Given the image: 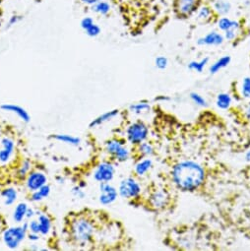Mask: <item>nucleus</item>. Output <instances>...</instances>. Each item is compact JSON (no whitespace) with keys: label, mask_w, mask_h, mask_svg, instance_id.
<instances>
[{"label":"nucleus","mask_w":250,"mask_h":251,"mask_svg":"<svg viewBox=\"0 0 250 251\" xmlns=\"http://www.w3.org/2000/svg\"><path fill=\"white\" fill-rule=\"evenodd\" d=\"M115 163L111 160H104L96 165L92 176L98 182H111L115 176Z\"/></svg>","instance_id":"nucleus-8"},{"label":"nucleus","mask_w":250,"mask_h":251,"mask_svg":"<svg viewBox=\"0 0 250 251\" xmlns=\"http://www.w3.org/2000/svg\"><path fill=\"white\" fill-rule=\"evenodd\" d=\"M189 97H190L191 100L196 105H198V106H206L207 105V100L200 94H198L196 92H192V93H190Z\"/></svg>","instance_id":"nucleus-33"},{"label":"nucleus","mask_w":250,"mask_h":251,"mask_svg":"<svg viewBox=\"0 0 250 251\" xmlns=\"http://www.w3.org/2000/svg\"><path fill=\"white\" fill-rule=\"evenodd\" d=\"M41 237H42V235L40 233H36V232H30L29 231L28 234H27V239L29 241L33 242V243H36V242L40 241Z\"/></svg>","instance_id":"nucleus-38"},{"label":"nucleus","mask_w":250,"mask_h":251,"mask_svg":"<svg viewBox=\"0 0 250 251\" xmlns=\"http://www.w3.org/2000/svg\"><path fill=\"white\" fill-rule=\"evenodd\" d=\"M28 232V222L26 220L22 224H16V226L5 228L2 232V241L8 249H18L27 239Z\"/></svg>","instance_id":"nucleus-4"},{"label":"nucleus","mask_w":250,"mask_h":251,"mask_svg":"<svg viewBox=\"0 0 250 251\" xmlns=\"http://www.w3.org/2000/svg\"><path fill=\"white\" fill-rule=\"evenodd\" d=\"M245 116L247 119H250V104L245 109Z\"/></svg>","instance_id":"nucleus-44"},{"label":"nucleus","mask_w":250,"mask_h":251,"mask_svg":"<svg viewBox=\"0 0 250 251\" xmlns=\"http://www.w3.org/2000/svg\"><path fill=\"white\" fill-rule=\"evenodd\" d=\"M240 95L243 99L250 100V77H246L243 79Z\"/></svg>","instance_id":"nucleus-31"},{"label":"nucleus","mask_w":250,"mask_h":251,"mask_svg":"<svg viewBox=\"0 0 250 251\" xmlns=\"http://www.w3.org/2000/svg\"><path fill=\"white\" fill-rule=\"evenodd\" d=\"M92 10L100 15H107L110 11V5L109 3L104 1V0H101V1L92 6Z\"/></svg>","instance_id":"nucleus-29"},{"label":"nucleus","mask_w":250,"mask_h":251,"mask_svg":"<svg viewBox=\"0 0 250 251\" xmlns=\"http://www.w3.org/2000/svg\"><path fill=\"white\" fill-rule=\"evenodd\" d=\"M69 236L78 246H88L92 244L96 237L97 227L92 218L87 215H77L71 219L68 227Z\"/></svg>","instance_id":"nucleus-2"},{"label":"nucleus","mask_w":250,"mask_h":251,"mask_svg":"<svg viewBox=\"0 0 250 251\" xmlns=\"http://www.w3.org/2000/svg\"><path fill=\"white\" fill-rule=\"evenodd\" d=\"M56 181H57V183H59V184H63V183L65 182V178H64L62 176H58L56 177Z\"/></svg>","instance_id":"nucleus-43"},{"label":"nucleus","mask_w":250,"mask_h":251,"mask_svg":"<svg viewBox=\"0 0 250 251\" xmlns=\"http://www.w3.org/2000/svg\"><path fill=\"white\" fill-rule=\"evenodd\" d=\"M49 138L60 144L68 145L71 147H80L82 143L81 138L71 134H66V133H54V134H51Z\"/></svg>","instance_id":"nucleus-17"},{"label":"nucleus","mask_w":250,"mask_h":251,"mask_svg":"<svg viewBox=\"0 0 250 251\" xmlns=\"http://www.w3.org/2000/svg\"><path fill=\"white\" fill-rule=\"evenodd\" d=\"M225 37L218 33V32H211L207 34L206 36L202 37L201 39L198 40V45L200 46H210V47H215V46H220L224 43Z\"/></svg>","instance_id":"nucleus-21"},{"label":"nucleus","mask_w":250,"mask_h":251,"mask_svg":"<svg viewBox=\"0 0 250 251\" xmlns=\"http://www.w3.org/2000/svg\"><path fill=\"white\" fill-rule=\"evenodd\" d=\"M81 1H82L84 4H87V5L93 6V5L97 4L98 2L101 1V0H81Z\"/></svg>","instance_id":"nucleus-42"},{"label":"nucleus","mask_w":250,"mask_h":251,"mask_svg":"<svg viewBox=\"0 0 250 251\" xmlns=\"http://www.w3.org/2000/svg\"><path fill=\"white\" fill-rule=\"evenodd\" d=\"M27 222H28V230L30 232L40 233V224H39V221L37 220V218L32 219V220H27Z\"/></svg>","instance_id":"nucleus-36"},{"label":"nucleus","mask_w":250,"mask_h":251,"mask_svg":"<svg viewBox=\"0 0 250 251\" xmlns=\"http://www.w3.org/2000/svg\"><path fill=\"white\" fill-rule=\"evenodd\" d=\"M29 205L26 202H19L15 205L12 212V220L15 224H22L26 221V214Z\"/></svg>","instance_id":"nucleus-23"},{"label":"nucleus","mask_w":250,"mask_h":251,"mask_svg":"<svg viewBox=\"0 0 250 251\" xmlns=\"http://www.w3.org/2000/svg\"><path fill=\"white\" fill-rule=\"evenodd\" d=\"M171 180L178 190L195 193L204 186L206 182V172L200 164L185 160L176 163L173 167Z\"/></svg>","instance_id":"nucleus-1"},{"label":"nucleus","mask_w":250,"mask_h":251,"mask_svg":"<svg viewBox=\"0 0 250 251\" xmlns=\"http://www.w3.org/2000/svg\"><path fill=\"white\" fill-rule=\"evenodd\" d=\"M120 113V110L119 109H112V110H108V111H105L101 114H100L99 116H97L96 118H94L90 124H89V128L91 129H94V128H98L100 126H101V125L111 121L112 119H114L115 117L118 116V114Z\"/></svg>","instance_id":"nucleus-16"},{"label":"nucleus","mask_w":250,"mask_h":251,"mask_svg":"<svg viewBox=\"0 0 250 251\" xmlns=\"http://www.w3.org/2000/svg\"><path fill=\"white\" fill-rule=\"evenodd\" d=\"M35 217H36V209L29 206V208L27 210V214H26V220H32Z\"/></svg>","instance_id":"nucleus-39"},{"label":"nucleus","mask_w":250,"mask_h":251,"mask_svg":"<svg viewBox=\"0 0 250 251\" xmlns=\"http://www.w3.org/2000/svg\"><path fill=\"white\" fill-rule=\"evenodd\" d=\"M214 10L218 15H225L230 10V4L224 0H219V1L214 5Z\"/></svg>","instance_id":"nucleus-30"},{"label":"nucleus","mask_w":250,"mask_h":251,"mask_svg":"<svg viewBox=\"0 0 250 251\" xmlns=\"http://www.w3.org/2000/svg\"><path fill=\"white\" fill-rule=\"evenodd\" d=\"M0 110L16 115L24 123H29L31 121V115H30L29 111L25 107H23L19 104L5 102V103H2L1 105H0Z\"/></svg>","instance_id":"nucleus-13"},{"label":"nucleus","mask_w":250,"mask_h":251,"mask_svg":"<svg viewBox=\"0 0 250 251\" xmlns=\"http://www.w3.org/2000/svg\"><path fill=\"white\" fill-rule=\"evenodd\" d=\"M17 144L13 136L5 134L0 140V165L9 164L16 153Z\"/></svg>","instance_id":"nucleus-10"},{"label":"nucleus","mask_w":250,"mask_h":251,"mask_svg":"<svg viewBox=\"0 0 250 251\" xmlns=\"http://www.w3.org/2000/svg\"><path fill=\"white\" fill-rule=\"evenodd\" d=\"M119 197L118 190L110 182L99 183V202L100 205L108 206L113 204Z\"/></svg>","instance_id":"nucleus-12"},{"label":"nucleus","mask_w":250,"mask_h":251,"mask_svg":"<svg viewBox=\"0 0 250 251\" xmlns=\"http://www.w3.org/2000/svg\"><path fill=\"white\" fill-rule=\"evenodd\" d=\"M0 198L5 207H11L16 204L19 198L18 190L14 186H6L0 191Z\"/></svg>","instance_id":"nucleus-15"},{"label":"nucleus","mask_w":250,"mask_h":251,"mask_svg":"<svg viewBox=\"0 0 250 251\" xmlns=\"http://www.w3.org/2000/svg\"><path fill=\"white\" fill-rule=\"evenodd\" d=\"M230 56L228 55H225L223 56L222 58L218 59L217 61H215L213 64H211L210 66V69H209V72L210 74H216L218 73L219 71H221L222 69L225 68L229 63H230Z\"/></svg>","instance_id":"nucleus-25"},{"label":"nucleus","mask_w":250,"mask_h":251,"mask_svg":"<svg viewBox=\"0 0 250 251\" xmlns=\"http://www.w3.org/2000/svg\"><path fill=\"white\" fill-rule=\"evenodd\" d=\"M146 203L148 209L153 212L166 211L173 203V194L167 188L154 187L149 191Z\"/></svg>","instance_id":"nucleus-5"},{"label":"nucleus","mask_w":250,"mask_h":251,"mask_svg":"<svg viewBox=\"0 0 250 251\" xmlns=\"http://www.w3.org/2000/svg\"><path fill=\"white\" fill-rule=\"evenodd\" d=\"M50 193H51V186L48 183L43 187H41L39 190L31 192L29 196V200L33 203H40L45 199L49 198L50 196Z\"/></svg>","instance_id":"nucleus-24"},{"label":"nucleus","mask_w":250,"mask_h":251,"mask_svg":"<svg viewBox=\"0 0 250 251\" xmlns=\"http://www.w3.org/2000/svg\"><path fill=\"white\" fill-rule=\"evenodd\" d=\"M243 176H244L245 180L250 184V164L248 166H246V168H244Z\"/></svg>","instance_id":"nucleus-40"},{"label":"nucleus","mask_w":250,"mask_h":251,"mask_svg":"<svg viewBox=\"0 0 250 251\" xmlns=\"http://www.w3.org/2000/svg\"><path fill=\"white\" fill-rule=\"evenodd\" d=\"M169 65V60L166 56L160 55L155 59V66L159 70H165Z\"/></svg>","instance_id":"nucleus-35"},{"label":"nucleus","mask_w":250,"mask_h":251,"mask_svg":"<svg viewBox=\"0 0 250 251\" xmlns=\"http://www.w3.org/2000/svg\"><path fill=\"white\" fill-rule=\"evenodd\" d=\"M217 105L221 109H228L231 104V97L227 93L219 94L217 97Z\"/></svg>","instance_id":"nucleus-27"},{"label":"nucleus","mask_w":250,"mask_h":251,"mask_svg":"<svg viewBox=\"0 0 250 251\" xmlns=\"http://www.w3.org/2000/svg\"><path fill=\"white\" fill-rule=\"evenodd\" d=\"M117 190L119 197L132 202L137 201L141 197L143 189L136 176H127L120 180Z\"/></svg>","instance_id":"nucleus-7"},{"label":"nucleus","mask_w":250,"mask_h":251,"mask_svg":"<svg viewBox=\"0 0 250 251\" xmlns=\"http://www.w3.org/2000/svg\"><path fill=\"white\" fill-rule=\"evenodd\" d=\"M208 62H209V58L208 57L203 58L201 60H193V61L188 63L187 67L191 71H196L198 73H201L204 70V68L206 67V65L208 64Z\"/></svg>","instance_id":"nucleus-28"},{"label":"nucleus","mask_w":250,"mask_h":251,"mask_svg":"<svg viewBox=\"0 0 250 251\" xmlns=\"http://www.w3.org/2000/svg\"><path fill=\"white\" fill-rule=\"evenodd\" d=\"M245 158H246V161L247 162H249L250 163V150L247 152V154H246V156H245Z\"/></svg>","instance_id":"nucleus-45"},{"label":"nucleus","mask_w":250,"mask_h":251,"mask_svg":"<svg viewBox=\"0 0 250 251\" xmlns=\"http://www.w3.org/2000/svg\"><path fill=\"white\" fill-rule=\"evenodd\" d=\"M148 125L141 119L130 122L124 130V138L132 147L147 141L149 137Z\"/></svg>","instance_id":"nucleus-6"},{"label":"nucleus","mask_w":250,"mask_h":251,"mask_svg":"<svg viewBox=\"0 0 250 251\" xmlns=\"http://www.w3.org/2000/svg\"><path fill=\"white\" fill-rule=\"evenodd\" d=\"M93 24H95L94 19H93L92 17L87 16V17H84V18L81 20V22H80V27H81L82 30L85 32V31H86L87 29H89Z\"/></svg>","instance_id":"nucleus-37"},{"label":"nucleus","mask_w":250,"mask_h":251,"mask_svg":"<svg viewBox=\"0 0 250 251\" xmlns=\"http://www.w3.org/2000/svg\"><path fill=\"white\" fill-rule=\"evenodd\" d=\"M0 140H1V136H0Z\"/></svg>","instance_id":"nucleus-46"},{"label":"nucleus","mask_w":250,"mask_h":251,"mask_svg":"<svg viewBox=\"0 0 250 251\" xmlns=\"http://www.w3.org/2000/svg\"><path fill=\"white\" fill-rule=\"evenodd\" d=\"M153 161L151 158H141L138 159L134 165V174L137 177H143L150 173L153 169Z\"/></svg>","instance_id":"nucleus-19"},{"label":"nucleus","mask_w":250,"mask_h":251,"mask_svg":"<svg viewBox=\"0 0 250 251\" xmlns=\"http://www.w3.org/2000/svg\"><path fill=\"white\" fill-rule=\"evenodd\" d=\"M154 153L155 149L153 145L148 141H144L139 145L133 147L132 149V156L134 155L135 157H137V160L141 158H151Z\"/></svg>","instance_id":"nucleus-20"},{"label":"nucleus","mask_w":250,"mask_h":251,"mask_svg":"<svg viewBox=\"0 0 250 251\" xmlns=\"http://www.w3.org/2000/svg\"><path fill=\"white\" fill-rule=\"evenodd\" d=\"M196 15L198 20L204 24L214 23V22H217L219 19V17H217L218 14L216 13L213 7H210L208 5H203V4L196 12Z\"/></svg>","instance_id":"nucleus-18"},{"label":"nucleus","mask_w":250,"mask_h":251,"mask_svg":"<svg viewBox=\"0 0 250 251\" xmlns=\"http://www.w3.org/2000/svg\"><path fill=\"white\" fill-rule=\"evenodd\" d=\"M23 182L26 190L29 193H31L36 190H39L44 185L48 184L49 177L46 172L39 169H33Z\"/></svg>","instance_id":"nucleus-11"},{"label":"nucleus","mask_w":250,"mask_h":251,"mask_svg":"<svg viewBox=\"0 0 250 251\" xmlns=\"http://www.w3.org/2000/svg\"><path fill=\"white\" fill-rule=\"evenodd\" d=\"M101 33L100 27L98 24H93L89 29H87L85 31V34L90 37V38H97L98 36H100V34Z\"/></svg>","instance_id":"nucleus-34"},{"label":"nucleus","mask_w":250,"mask_h":251,"mask_svg":"<svg viewBox=\"0 0 250 251\" xmlns=\"http://www.w3.org/2000/svg\"><path fill=\"white\" fill-rule=\"evenodd\" d=\"M18 22H19V16L14 15V16H12V17L9 19V21H8V27H12V26H14L15 24H17Z\"/></svg>","instance_id":"nucleus-41"},{"label":"nucleus","mask_w":250,"mask_h":251,"mask_svg":"<svg viewBox=\"0 0 250 251\" xmlns=\"http://www.w3.org/2000/svg\"><path fill=\"white\" fill-rule=\"evenodd\" d=\"M84 189L85 188H83L79 184H76L71 188L70 191H71V194L73 197H75L76 199H79V200H83L86 198V195H87Z\"/></svg>","instance_id":"nucleus-32"},{"label":"nucleus","mask_w":250,"mask_h":251,"mask_svg":"<svg viewBox=\"0 0 250 251\" xmlns=\"http://www.w3.org/2000/svg\"><path fill=\"white\" fill-rule=\"evenodd\" d=\"M202 5V0H175L174 12L179 19H187L196 14Z\"/></svg>","instance_id":"nucleus-9"},{"label":"nucleus","mask_w":250,"mask_h":251,"mask_svg":"<svg viewBox=\"0 0 250 251\" xmlns=\"http://www.w3.org/2000/svg\"><path fill=\"white\" fill-rule=\"evenodd\" d=\"M34 169L33 162L30 159H24L15 170V177L19 181H24L30 172Z\"/></svg>","instance_id":"nucleus-22"},{"label":"nucleus","mask_w":250,"mask_h":251,"mask_svg":"<svg viewBox=\"0 0 250 251\" xmlns=\"http://www.w3.org/2000/svg\"><path fill=\"white\" fill-rule=\"evenodd\" d=\"M151 109V105L147 100H141L129 105V111L133 114H142L148 112Z\"/></svg>","instance_id":"nucleus-26"},{"label":"nucleus","mask_w":250,"mask_h":251,"mask_svg":"<svg viewBox=\"0 0 250 251\" xmlns=\"http://www.w3.org/2000/svg\"><path fill=\"white\" fill-rule=\"evenodd\" d=\"M103 151L115 164L127 162L132 157V150L128 148L126 139L120 136L107 139L103 144Z\"/></svg>","instance_id":"nucleus-3"},{"label":"nucleus","mask_w":250,"mask_h":251,"mask_svg":"<svg viewBox=\"0 0 250 251\" xmlns=\"http://www.w3.org/2000/svg\"><path fill=\"white\" fill-rule=\"evenodd\" d=\"M36 218L40 224V233L42 236H48L52 230V219L43 210L36 209Z\"/></svg>","instance_id":"nucleus-14"}]
</instances>
